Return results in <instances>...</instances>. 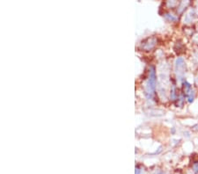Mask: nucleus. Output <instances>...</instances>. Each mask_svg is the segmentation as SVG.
I'll return each instance as SVG.
<instances>
[{
	"mask_svg": "<svg viewBox=\"0 0 198 174\" xmlns=\"http://www.w3.org/2000/svg\"><path fill=\"white\" fill-rule=\"evenodd\" d=\"M175 69H176V73L177 75L181 76L183 74V70H184V61L182 58H178L175 62Z\"/></svg>",
	"mask_w": 198,
	"mask_h": 174,
	"instance_id": "obj_2",
	"label": "nucleus"
},
{
	"mask_svg": "<svg viewBox=\"0 0 198 174\" xmlns=\"http://www.w3.org/2000/svg\"><path fill=\"white\" fill-rule=\"evenodd\" d=\"M197 83H198V77H197Z\"/></svg>",
	"mask_w": 198,
	"mask_h": 174,
	"instance_id": "obj_3",
	"label": "nucleus"
},
{
	"mask_svg": "<svg viewBox=\"0 0 198 174\" xmlns=\"http://www.w3.org/2000/svg\"><path fill=\"white\" fill-rule=\"evenodd\" d=\"M155 84H156V73H155V68L151 67L150 70V77H149V82L147 84V89L148 93L150 94L154 93L155 92Z\"/></svg>",
	"mask_w": 198,
	"mask_h": 174,
	"instance_id": "obj_1",
	"label": "nucleus"
}]
</instances>
